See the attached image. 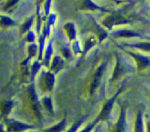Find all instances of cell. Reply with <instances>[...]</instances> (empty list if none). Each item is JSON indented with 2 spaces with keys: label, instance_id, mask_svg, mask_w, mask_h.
<instances>
[{
  "label": "cell",
  "instance_id": "obj_1",
  "mask_svg": "<svg viewBox=\"0 0 150 132\" xmlns=\"http://www.w3.org/2000/svg\"><path fill=\"white\" fill-rule=\"evenodd\" d=\"M129 5V4H128ZM128 5L125 6L124 8L120 10H114L110 13L109 15L106 16L103 20L102 24L108 30H111L113 26L117 25L129 24L133 23L134 19H136V17H134L132 15H127V11L129 10Z\"/></svg>",
  "mask_w": 150,
  "mask_h": 132
},
{
  "label": "cell",
  "instance_id": "obj_2",
  "mask_svg": "<svg viewBox=\"0 0 150 132\" xmlns=\"http://www.w3.org/2000/svg\"><path fill=\"white\" fill-rule=\"evenodd\" d=\"M116 60H117V62H116L115 68H114L111 79L110 80L111 83H115L120 78H122L125 74L128 72H131L135 70L133 67L129 65L125 60H123L122 57L119 53L116 54Z\"/></svg>",
  "mask_w": 150,
  "mask_h": 132
},
{
  "label": "cell",
  "instance_id": "obj_3",
  "mask_svg": "<svg viewBox=\"0 0 150 132\" xmlns=\"http://www.w3.org/2000/svg\"><path fill=\"white\" fill-rule=\"evenodd\" d=\"M123 89H124V86H122L112 97L110 98V99H108V101H106V102L104 104L102 109H101V111L100 112L99 115H98V117L96 118V120L98 122L108 121V119L110 118V116H111V110H112L114 102H115L117 98L118 97V96H120V93H122Z\"/></svg>",
  "mask_w": 150,
  "mask_h": 132
},
{
  "label": "cell",
  "instance_id": "obj_4",
  "mask_svg": "<svg viewBox=\"0 0 150 132\" xmlns=\"http://www.w3.org/2000/svg\"><path fill=\"white\" fill-rule=\"evenodd\" d=\"M28 97L29 102L32 105V109L35 113V116L39 121L42 119V114H41V104L39 102L36 91H35V85L32 83V84L28 88Z\"/></svg>",
  "mask_w": 150,
  "mask_h": 132
},
{
  "label": "cell",
  "instance_id": "obj_5",
  "mask_svg": "<svg viewBox=\"0 0 150 132\" xmlns=\"http://www.w3.org/2000/svg\"><path fill=\"white\" fill-rule=\"evenodd\" d=\"M106 66L107 61H104L102 64H100V65L98 67L96 71L94 73L93 77H92V81L90 83V86H89V93H90V95L93 94L95 91L97 90V88L100 85L103 76L104 72L106 70Z\"/></svg>",
  "mask_w": 150,
  "mask_h": 132
},
{
  "label": "cell",
  "instance_id": "obj_6",
  "mask_svg": "<svg viewBox=\"0 0 150 132\" xmlns=\"http://www.w3.org/2000/svg\"><path fill=\"white\" fill-rule=\"evenodd\" d=\"M7 132H23L29 129H32L35 127L32 125L23 124L14 119H4Z\"/></svg>",
  "mask_w": 150,
  "mask_h": 132
},
{
  "label": "cell",
  "instance_id": "obj_7",
  "mask_svg": "<svg viewBox=\"0 0 150 132\" xmlns=\"http://www.w3.org/2000/svg\"><path fill=\"white\" fill-rule=\"evenodd\" d=\"M124 50L125 53H127L128 55H130L132 58H134V60L136 62V65H137V70L138 71H143L144 70L147 68L150 65V58L149 57L144 56L141 54L136 53L132 52V51H127V50Z\"/></svg>",
  "mask_w": 150,
  "mask_h": 132
},
{
  "label": "cell",
  "instance_id": "obj_8",
  "mask_svg": "<svg viewBox=\"0 0 150 132\" xmlns=\"http://www.w3.org/2000/svg\"><path fill=\"white\" fill-rule=\"evenodd\" d=\"M42 85L47 91H51L55 83V74L51 71L42 72Z\"/></svg>",
  "mask_w": 150,
  "mask_h": 132
},
{
  "label": "cell",
  "instance_id": "obj_9",
  "mask_svg": "<svg viewBox=\"0 0 150 132\" xmlns=\"http://www.w3.org/2000/svg\"><path fill=\"white\" fill-rule=\"evenodd\" d=\"M79 8L81 10H90V11H100L103 13H111V10H107L104 7H100L93 2L92 0H82Z\"/></svg>",
  "mask_w": 150,
  "mask_h": 132
},
{
  "label": "cell",
  "instance_id": "obj_10",
  "mask_svg": "<svg viewBox=\"0 0 150 132\" xmlns=\"http://www.w3.org/2000/svg\"><path fill=\"white\" fill-rule=\"evenodd\" d=\"M126 127V110L125 106L121 107L120 115L114 127V132H125Z\"/></svg>",
  "mask_w": 150,
  "mask_h": 132
},
{
  "label": "cell",
  "instance_id": "obj_11",
  "mask_svg": "<svg viewBox=\"0 0 150 132\" xmlns=\"http://www.w3.org/2000/svg\"><path fill=\"white\" fill-rule=\"evenodd\" d=\"M64 66V61L60 56L56 55L54 57L52 60V62L51 64V72H52L54 74H57L59 72Z\"/></svg>",
  "mask_w": 150,
  "mask_h": 132
},
{
  "label": "cell",
  "instance_id": "obj_12",
  "mask_svg": "<svg viewBox=\"0 0 150 132\" xmlns=\"http://www.w3.org/2000/svg\"><path fill=\"white\" fill-rule=\"evenodd\" d=\"M111 35L114 37H125V38H130V37H142V35L138 32H134L132 30H127V29H123V30L116 31L111 33Z\"/></svg>",
  "mask_w": 150,
  "mask_h": 132
},
{
  "label": "cell",
  "instance_id": "obj_13",
  "mask_svg": "<svg viewBox=\"0 0 150 132\" xmlns=\"http://www.w3.org/2000/svg\"><path fill=\"white\" fill-rule=\"evenodd\" d=\"M92 23H93V27H94V32L96 34L97 37L98 38V40L99 42H102L103 39H105V38L108 37V33H107L106 31L104 29H103L101 26H100V25L95 21V18H92Z\"/></svg>",
  "mask_w": 150,
  "mask_h": 132
},
{
  "label": "cell",
  "instance_id": "obj_14",
  "mask_svg": "<svg viewBox=\"0 0 150 132\" xmlns=\"http://www.w3.org/2000/svg\"><path fill=\"white\" fill-rule=\"evenodd\" d=\"M64 29L65 31L69 40L73 41L76 37V30L74 23L72 22H67L64 25Z\"/></svg>",
  "mask_w": 150,
  "mask_h": 132
},
{
  "label": "cell",
  "instance_id": "obj_15",
  "mask_svg": "<svg viewBox=\"0 0 150 132\" xmlns=\"http://www.w3.org/2000/svg\"><path fill=\"white\" fill-rule=\"evenodd\" d=\"M13 102L12 100H7L3 102L1 107V116L3 119L7 118V116L13 109Z\"/></svg>",
  "mask_w": 150,
  "mask_h": 132
},
{
  "label": "cell",
  "instance_id": "obj_16",
  "mask_svg": "<svg viewBox=\"0 0 150 132\" xmlns=\"http://www.w3.org/2000/svg\"><path fill=\"white\" fill-rule=\"evenodd\" d=\"M66 127V118H64L59 124L46 128L43 132H62L65 129Z\"/></svg>",
  "mask_w": 150,
  "mask_h": 132
},
{
  "label": "cell",
  "instance_id": "obj_17",
  "mask_svg": "<svg viewBox=\"0 0 150 132\" xmlns=\"http://www.w3.org/2000/svg\"><path fill=\"white\" fill-rule=\"evenodd\" d=\"M135 132H144V124H143V113L141 110H139L136 116V122L134 126Z\"/></svg>",
  "mask_w": 150,
  "mask_h": 132
},
{
  "label": "cell",
  "instance_id": "obj_18",
  "mask_svg": "<svg viewBox=\"0 0 150 132\" xmlns=\"http://www.w3.org/2000/svg\"><path fill=\"white\" fill-rule=\"evenodd\" d=\"M53 53V48H52V40H51L48 43V46L46 48V51H45V57L43 58V61H42V64L45 66V67H48L49 65L50 60H51V55Z\"/></svg>",
  "mask_w": 150,
  "mask_h": 132
},
{
  "label": "cell",
  "instance_id": "obj_19",
  "mask_svg": "<svg viewBox=\"0 0 150 132\" xmlns=\"http://www.w3.org/2000/svg\"><path fill=\"white\" fill-rule=\"evenodd\" d=\"M125 46L130 47V48H138L139 50L145 51V52H150V42H139L136 44H125Z\"/></svg>",
  "mask_w": 150,
  "mask_h": 132
},
{
  "label": "cell",
  "instance_id": "obj_20",
  "mask_svg": "<svg viewBox=\"0 0 150 132\" xmlns=\"http://www.w3.org/2000/svg\"><path fill=\"white\" fill-rule=\"evenodd\" d=\"M42 105L44 107L45 110L49 112L51 115H54V110H53V105H52V101H51V98L50 96H45V97L42 98Z\"/></svg>",
  "mask_w": 150,
  "mask_h": 132
},
{
  "label": "cell",
  "instance_id": "obj_21",
  "mask_svg": "<svg viewBox=\"0 0 150 132\" xmlns=\"http://www.w3.org/2000/svg\"><path fill=\"white\" fill-rule=\"evenodd\" d=\"M34 18H35V15H32L30 18H27L26 20V21L22 24L21 27L20 29V32L21 34L26 33V32H29V29H31L32 26V23H33Z\"/></svg>",
  "mask_w": 150,
  "mask_h": 132
},
{
  "label": "cell",
  "instance_id": "obj_22",
  "mask_svg": "<svg viewBox=\"0 0 150 132\" xmlns=\"http://www.w3.org/2000/svg\"><path fill=\"white\" fill-rule=\"evenodd\" d=\"M1 27H10V26H16V23L14 20L11 18L8 17V16H4V15H1Z\"/></svg>",
  "mask_w": 150,
  "mask_h": 132
},
{
  "label": "cell",
  "instance_id": "obj_23",
  "mask_svg": "<svg viewBox=\"0 0 150 132\" xmlns=\"http://www.w3.org/2000/svg\"><path fill=\"white\" fill-rule=\"evenodd\" d=\"M42 67V64L39 62V61H37L32 64V67H31V72H30V77H31V81L33 82L35 80V77L36 74H38V71Z\"/></svg>",
  "mask_w": 150,
  "mask_h": 132
},
{
  "label": "cell",
  "instance_id": "obj_24",
  "mask_svg": "<svg viewBox=\"0 0 150 132\" xmlns=\"http://www.w3.org/2000/svg\"><path fill=\"white\" fill-rule=\"evenodd\" d=\"M95 44H96V39H95V37H90L86 41V42H85L84 48H83V51H82V53H83V55L86 54L92 47L95 46Z\"/></svg>",
  "mask_w": 150,
  "mask_h": 132
},
{
  "label": "cell",
  "instance_id": "obj_25",
  "mask_svg": "<svg viewBox=\"0 0 150 132\" xmlns=\"http://www.w3.org/2000/svg\"><path fill=\"white\" fill-rule=\"evenodd\" d=\"M38 51L39 53V48H38L37 45H35V43H32L31 45H29L28 46V57L27 58H29V60H31V58H33L34 56L37 55L38 53Z\"/></svg>",
  "mask_w": 150,
  "mask_h": 132
},
{
  "label": "cell",
  "instance_id": "obj_26",
  "mask_svg": "<svg viewBox=\"0 0 150 132\" xmlns=\"http://www.w3.org/2000/svg\"><path fill=\"white\" fill-rule=\"evenodd\" d=\"M86 116L83 117V118H81L80 120H79L78 121H76V122L75 123L73 126H72L71 128H70V129L67 131V132H76L77 131V130L79 129V128L80 127V126L81 125L83 122H84V121L86 120Z\"/></svg>",
  "mask_w": 150,
  "mask_h": 132
},
{
  "label": "cell",
  "instance_id": "obj_27",
  "mask_svg": "<svg viewBox=\"0 0 150 132\" xmlns=\"http://www.w3.org/2000/svg\"><path fill=\"white\" fill-rule=\"evenodd\" d=\"M56 19H57V15L55 14H51L50 15H48V21H47V32H48V34L49 36L50 34V28L52 25L54 24L56 21Z\"/></svg>",
  "mask_w": 150,
  "mask_h": 132
},
{
  "label": "cell",
  "instance_id": "obj_28",
  "mask_svg": "<svg viewBox=\"0 0 150 132\" xmlns=\"http://www.w3.org/2000/svg\"><path fill=\"white\" fill-rule=\"evenodd\" d=\"M18 1L19 0H7V1L5 3L4 6V10L5 11H7V10L11 9L13 7H14Z\"/></svg>",
  "mask_w": 150,
  "mask_h": 132
},
{
  "label": "cell",
  "instance_id": "obj_29",
  "mask_svg": "<svg viewBox=\"0 0 150 132\" xmlns=\"http://www.w3.org/2000/svg\"><path fill=\"white\" fill-rule=\"evenodd\" d=\"M98 123H99V122H98V121H97L96 119H95V121H93V122L91 123V124H89V125L85 127V128H83V129L80 132H91L92 131V129L94 128V127H95V126H96L97 124H98Z\"/></svg>",
  "mask_w": 150,
  "mask_h": 132
},
{
  "label": "cell",
  "instance_id": "obj_30",
  "mask_svg": "<svg viewBox=\"0 0 150 132\" xmlns=\"http://www.w3.org/2000/svg\"><path fill=\"white\" fill-rule=\"evenodd\" d=\"M51 4V0H46L45 6H44V8H45V17H44V19H45V18L48 15V14H49Z\"/></svg>",
  "mask_w": 150,
  "mask_h": 132
},
{
  "label": "cell",
  "instance_id": "obj_31",
  "mask_svg": "<svg viewBox=\"0 0 150 132\" xmlns=\"http://www.w3.org/2000/svg\"><path fill=\"white\" fill-rule=\"evenodd\" d=\"M35 33L32 31H29L27 34V36H26V40L28 42H30V43H33L35 42Z\"/></svg>",
  "mask_w": 150,
  "mask_h": 132
},
{
  "label": "cell",
  "instance_id": "obj_32",
  "mask_svg": "<svg viewBox=\"0 0 150 132\" xmlns=\"http://www.w3.org/2000/svg\"><path fill=\"white\" fill-rule=\"evenodd\" d=\"M73 50L74 51L75 54H78L79 53H82V51H81L80 46L79 45V42H75V43L73 45Z\"/></svg>",
  "mask_w": 150,
  "mask_h": 132
},
{
  "label": "cell",
  "instance_id": "obj_33",
  "mask_svg": "<svg viewBox=\"0 0 150 132\" xmlns=\"http://www.w3.org/2000/svg\"><path fill=\"white\" fill-rule=\"evenodd\" d=\"M61 52L62 53L63 56L66 58H68L70 56V51L67 48H63L61 50Z\"/></svg>",
  "mask_w": 150,
  "mask_h": 132
},
{
  "label": "cell",
  "instance_id": "obj_34",
  "mask_svg": "<svg viewBox=\"0 0 150 132\" xmlns=\"http://www.w3.org/2000/svg\"><path fill=\"white\" fill-rule=\"evenodd\" d=\"M111 1H114V2L117 3V4H120V3H124L125 1H130V0H128V1H120V0H111Z\"/></svg>",
  "mask_w": 150,
  "mask_h": 132
},
{
  "label": "cell",
  "instance_id": "obj_35",
  "mask_svg": "<svg viewBox=\"0 0 150 132\" xmlns=\"http://www.w3.org/2000/svg\"><path fill=\"white\" fill-rule=\"evenodd\" d=\"M147 132H150V121L147 123Z\"/></svg>",
  "mask_w": 150,
  "mask_h": 132
},
{
  "label": "cell",
  "instance_id": "obj_36",
  "mask_svg": "<svg viewBox=\"0 0 150 132\" xmlns=\"http://www.w3.org/2000/svg\"><path fill=\"white\" fill-rule=\"evenodd\" d=\"M44 0H38V5H40L41 3L43 2Z\"/></svg>",
  "mask_w": 150,
  "mask_h": 132
},
{
  "label": "cell",
  "instance_id": "obj_37",
  "mask_svg": "<svg viewBox=\"0 0 150 132\" xmlns=\"http://www.w3.org/2000/svg\"><path fill=\"white\" fill-rule=\"evenodd\" d=\"M144 38H145V39H149V40H150V37H144Z\"/></svg>",
  "mask_w": 150,
  "mask_h": 132
},
{
  "label": "cell",
  "instance_id": "obj_38",
  "mask_svg": "<svg viewBox=\"0 0 150 132\" xmlns=\"http://www.w3.org/2000/svg\"><path fill=\"white\" fill-rule=\"evenodd\" d=\"M98 128H96V129H95V132H98Z\"/></svg>",
  "mask_w": 150,
  "mask_h": 132
},
{
  "label": "cell",
  "instance_id": "obj_39",
  "mask_svg": "<svg viewBox=\"0 0 150 132\" xmlns=\"http://www.w3.org/2000/svg\"><path fill=\"white\" fill-rule=\"evenodd\" d=\"M31 132H38V131H31Z\"/></svg>",
  "mask_w": 150,
  "mask_h": 132
}]
</instances>
